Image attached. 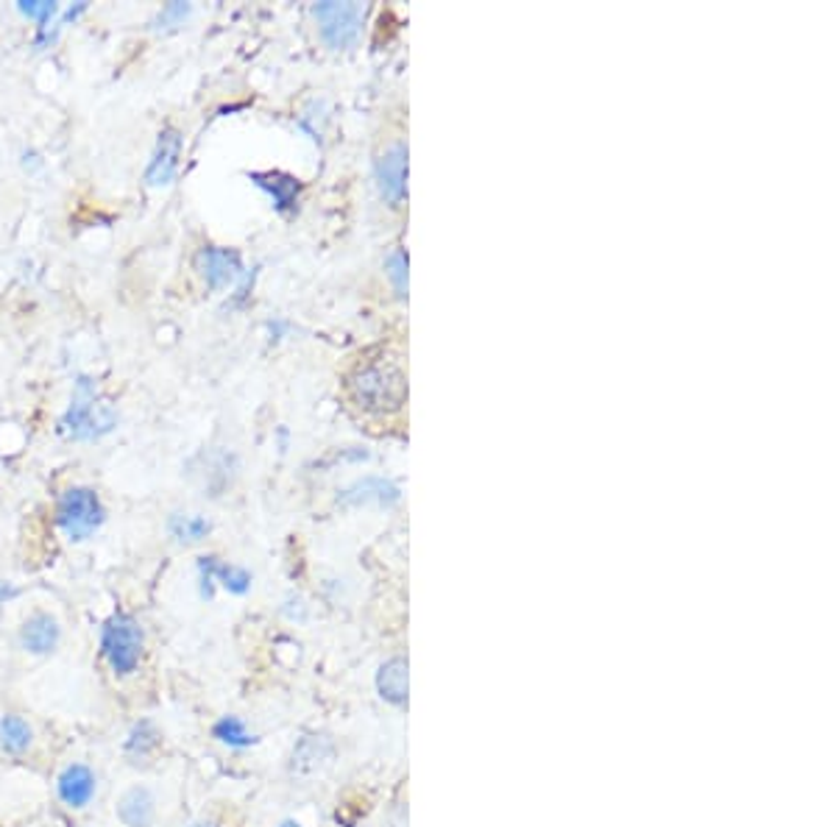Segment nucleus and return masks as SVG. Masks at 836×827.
Listing matches in <instances>:
<instances>
[{"label": "nucleus", "instance_id": "423d86ee", "mask_svg": "<svg viewBox=\"0 0 836 827\" xmlns=\"http://www.w3.org/2000/svg\"><path fill=\"white\" fill-rule=\"evenodd\" d=\"M196 270L209 290L232 288L246 276L241 254L234 248H221V245H204L196 254Z\"/></svg>", "mask_w": 836, "mask_h": 827}, {"label": "nucleus", "instance_id": "1a4fd4ad", "mask_svg": "<svg viewBox=\"0 0 836 827\" xmlns=\"http://www.w3.org/2000/svg\"><path fill=\"white\" fill-rule=\"evenodd\" d=\"M182 131L178 129H162L156 137V148L151 153V162L146 167L148 187H167L178 173V160H182Z\"/></svg>", "mask_w": 836, "mask_h": 827}, {"label": "nucleus", "instance_id": "39448f33", "mask_svg": "<svg viewBox=\"0 0 836 827\" xmlns=\"http://www.w3.org/2000/svg\"><path fill=\"white\" fill-rule=\"evenodd\" d=\"M365 12L369 9L363 3H338V0H324V3L313 7L321 39L333 50H346L357 45L360 34H363Z\"/></svg>", "mask_w": 836, "mask_h": 827}, {"label": "nucleus", "instance_id": "6e6552de", "mask_svg": "<svg viewBox=\"0 0 836 827\" xmlns=\"http://www.w3.org/2000/svg\"><path fill=\"white\" fill-rule=\"evenodd\" d=\"M376 187L380 196L385 198L391 207H399L407 198V145L405 142H394L380 153V160L374 165Z\"/></svg>", "mask_w": 836, "mask_h": 827}, {"label": "nucleus", "instance_id": "9b49d317", "mask_svg": "<svg viewBox=\"0 0 836 827\" xmlns=\"http://www.w3.org/2000/svg\"><path fill=\"white\" fill-rule=\"evenodd\" d=\"M95 791H98V778L86 764L65 766L59 772V780H56V794L73 811H81L93 803Z\"/></svg>", "mask_w": 836, "mask_h": 827}, {"label": "nucleus", "instance_id": "9d476101", "mask_svg": "<svg viewBox=\"0 0 836 827\" xmlns=\"http://www.w3.org/2000/svg\"><path fill=\"white\" fill-rule=\"evenodd\" d=\"M402 499V488L394 479L385 477H363L357 482L346 485L338 490V502L346 508H360V504H380V508H394Z\"/></svg>", "mask_w": 836, "mask_h": 827}, {"label": "nucleus", "instance_id": "20e7f679", "mask_svg": "<svg viewBox=\"0 0 836 827\" xmlns=\"http://www.w3.org/2000/svg\"><path fill=\"white\" fill-rule=\"evenodd\" d=\"M104 519L106 510L93 488H68L56 504V524L73 544L93 538Z\"/></svg>", "mask_w": 836, "mask_h": 827}, {"label": "nucleus", "instance_id": "a211bd4d", "mask_svg": "<svg viewBox=\"0 0 836 827\" xmlns=\"http://www.w3.org/2000/svg\"><path fill=\"white\" fill-rule=\"evenodd\" d=\"M32 744H34V730L23 717H18V713L0 717V749H3V753L23 755L32 749Z\"/></svg>", "mask_w": 836, "mask_h": 827}, {"label": "nucleus", "instance_id": "dca6fc26", "mask_svg": "<svg viewBox=\"0 0 836 827\" xmlns=\"http://www.w3.org/2000/svg\"><path fill=\"white\" fill-rule=\"evenodd\" d=\"M162 744V733L151 719H140L135 727L129 730L124 742V753L126 758H131V764H140V760H148L151 755L160 749Z\"/></svg>", "mask_w": 836, "mask_h": 827}, {"label": "nucleus", "instance_id": "aec40b11", "mask_svg": "<svg viewBox=\"0 0 836 827\" xmlns=\"http://www.w3.org/2000/svg\"><path fill=\"white\" fill-rule=\"evenodd\" d=\"M212 735L216 742H221L229 749H248L259 742L257 735L248 733L246 722L241 717H223L212 724Z\"/></svg>", "mask_w": 836, "mask_h": 827}, {"label": "nucleus", "instance_id": "5701e85b", "mask_svg": "<svg viewBox=\"0 0 836 827\" xmlns=\"http://www.w3.org/2000/svg\"><path fill=\"white\" fill-rule=\"evenodd\" d=\"M190 12H193L190 3H182V0H176V3H167V7H162V12L156 14L154 28L167 31V28H176V25H185V20L190 18Z\"/></svg>", "mask_w": 836, "mask_h": 827}, {"label": "nucleus", "instance_id": "b1692460", "mask_svg": "<svg viewBox=\"0 0 836 827\" xmlns=\"http://www.w3.org/2000/svg\"><path fill=\"white\" fill-rule=\"evenodd\" d=\"M282 613L290 621H307V605H304L302 596H288Z\"/></svg>", "mask_w": 836, "mask_h": 827}, {"label": "nucleus", "instance_id": "412c9836", "mask_svg": "<svg viewBox=\"0 0 836 827\" xmlns=\"http://www.w3.org/2000/svg\"><path fill=\"white\" fill-rule=\"evenodd\" d=\"M385 273L387 279H391V284H394L396 295L407 299V254L402 252V248H394V252L387 254Z\"/></svg>", "mask_w": 836, "mask_h": 827}, {"label": "nucleus", "instance_id": "f03ea898", "mask_svg": "<svg viewBox=\"0 0 836 827\" xmlns=\"http://www.w3.org/2000/svg\"><path fill=\"white\" fill-rule=\"evenodd\" d=\"M117 423L112 405L101 401L95 382L79 376L73 387V398H70L68 412L59 421V432L70 441H95V438L112 432Z\"/></svg>", "mask_w": 836, "mask_h": 827}, {"label": "nucleus", "instance_id": "0eeeda50", "mask_svg": "<svg viewBox=\"0 0 836 827\" xmlns=\"http://www.w3.org/2000/svg\"><path fill=\"white\" fill-rule=\"evenodd\" d=\"M216 582H221L223 589L234 596H246L252 591V571L243 566H232L218 560L216 555H204L198 558V589H201V599H212L216 596Z\"/></svg>", "mask_w": 836, "mask_h": 827}, {"label": "nucleus", "instance_id": "4468645a", "mask_svg": "<svg viewBox=\"0 0 836 827\" xmlns=\"http://www.w3.org/2000/svg\"><path fill=\"white\" fill-rule=\"evenodd\" d=\"M254 184H257L259 190L268 193L274 201V209L277 212H293L299 207V196H302V182L290 173L282 171H263V173H248Z\"/></svg>", "mask_w": 836, "mask_h": 827}, {"label": "nucleus", "instance_id": "bb28decb", "mask_svg": "<svg viewBox=\"0 0 836 827\" xmlns=\"http://www.w3.org/2000/svg\"><path fill=\"white\" fill-rule=\"evenodd\" d=\"M279 827H302V825H299V822H293V819H288V822H282Z\"/></svg>", "mask_w": 836, "mask_h": 827}, {"label": "nucleus", "instance_id": "4be33fe9", "mask_svg": "<svg viewBox=\"0 0 836 827\" xmlns=\"http://www.w3.org/2000/svg\"><path fill=\"white\" fill-rule=\"evenodd\" d=\"M18 9L20 14H25V18L37 20L39 31L48 28L50 20L59 14V3H54V0H20Z\"/></svg>", "mask_w": 836, "mask_h": 827}, {"label": "nucleus", "instance_id": "393cba45", "mask_svg": "<svg viewBox=\"0 0 836 827\" xmlns=\"http://www.w3.org/2000/svg\"><path fill=\"white\" fill-rule=\"evenodd\" d=\"M18 594H20V591L14 589L12 582H3V580H0V602H9V599H14V596H18Z\"/></svg>", "mask_w": 836, "mask_h": 827}, {"label": "nucleus", "instance_id": "6ab92c4d", "mask_svg": "<svg viewBox=\"0 0 836 827\" xmlns=\"http://www.w3.org/2000/svg\"><path fill=\"white\" fill-rule=\"evenodd\" d=\"M167 533H171V538L176 540V544H201V540L212 533V521L196 513H171V519H167Z\"/></svg>", "mask_w": 836, "mask_h": 827}, {"label": "nucleus", "instance_id": "a878e982", "mask_svg": "<svg viewBox=\"0 0 836 827\" xmlns=\"http://www.w3.org/2000/svg\"><path fill=\"white\" fill-rule=\"evenodd\" d=\"M190 827H218V825H212V822H193Z\"/></svg>", "mask_w": 836, "mask_h": 827}, {"label": "nucleus", "instance_id": "f3484780", "mask_svg": "<svg viewBox=\"0 0 836 827\" xmlns=\"http://www.w3.org/2000/svg\"><path fill=\"white\" fill-rule=\"evenodd\" d=\"M335 747L326 735H304L293 749V772H313L321 764L333 758Z\"/></svg>", "mask_w": 836, "mask_h": 827}, {"label": "nucleus", "instance_id": "f8f14e48", "mask_svg": "<svg viewBox=\"0 0 836 827\" xmlns=\"http://www.w3.org/2000/svg\"><path fill=\"white\" fill-rule=\"evenodd\" d=\"M62 641V627L50 613H34L20 627V647L32 655H50Z\"/></svg>", "mask_w": 836, "mask_h": 827}, {"label": "nucleus", "instance_id": "7ed1b4c3", "mask_svg": "<svg viewBox=\"0 0 836 827\" xmlns=\"http://www.w3.org/2000/svg\"><path fill=\"white\" fill-rule=\"evenodd\" d=\"M142 647H146L142 627L129 613H112L101 627V655L117 677H129L137 672Z\"/></svg>", "mask_w": 836, "mask_h": 827}, {"label": "nucleus", "instance_id": "2eb2a0df", "mask_svg": "<svg viewBox=\"0 0 836 827\" xmlns=\"http://www.w3.org/2000/svg\"><path fill=\"white\" fill-rule=\"evenodd\" d=\"M376 694H380L385 702L407 704V661L405 657H391L380 666L376 672Z\"/></svg>", "mask_w": 836, "mask_h": 827}, {"label": "nucleus", "instance_id": "ddd939ff", "mask_svg": "<svg viewBox=\"0 0 836 827\" xmlns=\"http://www.w3.org/2000/svg\"><path fill=\"white\" fill-rule=\"evenodd\" d=\"M117 819L126 827H151L156 819V796L148 785H131L115 803Z\"/></svg>", "mask_w": 836, "mask_h": 827}, {"label": "nucleus", "instance_id": "f257e3e1", "mask_svg": "<svg viewBox=\"0 0 836 827\" xmlns=\"http://www.w3.org/2000/svg\"><path fill=\"white\" fill-rule=\"evenodd\" d=\"M349 393L365 412H396L407 398V376L399 362H365L351 374Z\"/></svg>", "mask_w": 836, "mask_h": 827}]
</instances>
